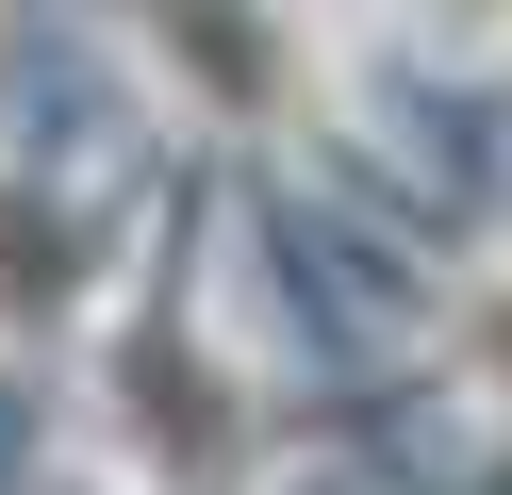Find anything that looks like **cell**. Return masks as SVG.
Listing matches in <instances>:
<instances>
[{"mask_svg":"<svg viewBox=\"0 0 512 495\" xmlns=\"http://www.w3.org/2000/svg\"><path fill=\"white\" fill-rule=\"evenodd\" d=\"M100 281V231L67 182H0V330H67Z\"/></svg>","mask_w":512,"mask_h":495,"instance_id":"obj_3","label":"cell"},{"mask_svg":"<svg viewBox=\"0 0 512 495\" xmlns=\"http://www.w3.org/2000/svg\"><path fill=\"white\" fill-rule=\"evenodd\" d=\"M149 50H166V83L199 99V116H232V132H281L314 99L298 0H149Z\"/></svg>","mask_w":512,"mask_h":495,"instance_id":"obj_2","label":"cell"},{"mask_svg":"<svg viewBox=\"0 0 512 495\" xmlns=\"http://www.w3.org/2000/svg\"><path fill=\"white\" fill-rule=\"evenodd\" d=\"M116 429H133V479L149 495H232V462H248L232 347H215L199 314H149L133 347H116Z\"/></svg>","mask_w":512,"mask_h":495,"instance_id":"obj_1","label":"cell"},{"mask_svg":"<svg viewBox=\"0 0 512 495\" xmlns=\"http://www.w3.org/2000/svg\"><path fill=\"white\" fill-rule=\"evenodd\" d=\"M479 380H512V281L479 297Z\"/></svg>","mask_w":512,"mask_h":495,"instance_id":"obj_4","label":"cell"}]
</instances>
